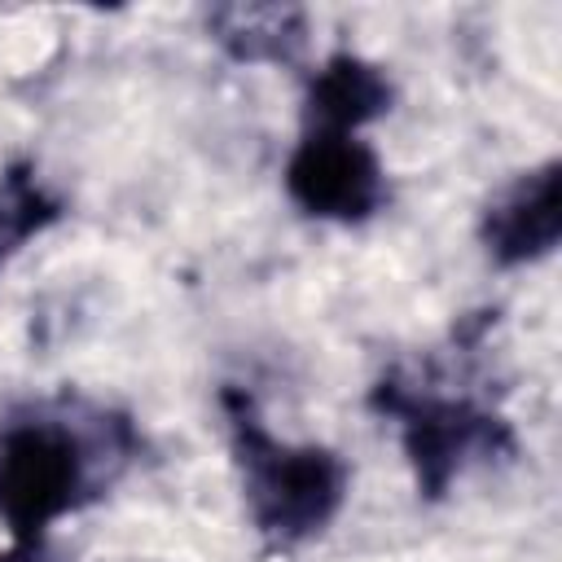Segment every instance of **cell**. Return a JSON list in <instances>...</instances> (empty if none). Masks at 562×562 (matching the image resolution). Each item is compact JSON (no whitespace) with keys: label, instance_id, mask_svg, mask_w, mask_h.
Listing matches in <instances>:
<instances>
[{"label":"cell","instance_id":"obj_1","mask_svg":"<svg viewBox=\"0 0 562 562\" xmlns=\"http://www.w3.org/2000/svg\"><path fill=\"white\" fill-rule=\"evenodd\" d=\"M228 443L255 527L277 544H299L329 527L347 496V465L321 443L277 439L241 391H224Z\"/></svg>","mask_w":562,"mask_h":562},{"label":"cell","instance_id":"obj_2","mask_svg":"<svg viewBox=\"0 0 562 562\" xmlns=\"http://www.w3.org/2000/svg\"><path fill=\"white\" fill-rule=\"evenodd\" d=\"M88 457L57 422H13L0 430V522L13 540L35 544L83 505Z\"/></svg>","mask_w":562,"mask_h":562},{"label":"cell","instance_id":"obj_3","mask_svg":"<svg viewBox=\"0 0 562 562\" xmlns=\"http://www.w3.org/2000/svg\"><path fill=\"white\" fill-rule=\"evenodd\" d=\"M369 404L378 413L395 417L408 465H413L417 487L426 496H443L448 483L465 470L470 457L509 448V430H505L501 417L474 408L470 400H448V395L417 391V386L400 382L395 373L373 386Z\"/></svg>","mask_w":562,"mask_h":562},{"label":"cell","instance_id":"obj_4","mask_svg":"<svg viewBox=\"0 0 562 562\" xmlns=\"http://www.w3.org/2000/svg\"><path fill=\"white\" fill-rule=\"evenodd\" d=\"M285 189L316 220L360 224L386 202V171L356 132L307 127L285 162Z\"/></svg>","mask_w":562,"mask_h":562},{"label":"cell","instance_id":"obj_5","mask_svg":"<svg viewBox=\"0 0 562 562\" xmlns=\"http://www.w3.org/2000/svg\"><path fill=\"white\" fill-rule=\"evenodd\" d=\"M483 246L501 268L544 259L562 237V167L544 162L522 171L483 211Z\"/></svg>","mask_w":562,"mask_h":562},{"label":"cell","instance_id":"obj_6","mask_svg":"<svg viewBox=\"0 0 562 562\" xmlns=\"http://www.w3.org/2000/svg\"><path fill=\"white\" fill-rule=\"evenodd\" d=\"M391 79L382 66L356 57V53H334L312 79L303 97V123L316 132H356L373 123L378 114L391 110Z\"/></svg>","mask_w":562,"mask_h":562},{"label":"cell","instance_id":"obj_7","mask_svg":"<svg viewBox=\"0 0 562 562\" xmlns=\"http://www.w3.org/2000/svg\"><path fill=\"white\" fill-rule=\"evenodd\" d=\"M215 40L237 61H294L303 48V13L281 4H224L211 13Z\"/></svg>","mask_w":562,"mask_h":562},{"label":"cell","instance_id":"obj_8","mask_svg":"<svg viewBox=\"0 0 562 562\" xmlns=\"http://www.w3.org/2000/svg\"><path fill=\"white\" fill-rule=\"evenodd\" d=\"M57 215H61L57 198H48L26 167H9L0 176V246L26 241L31 233L48 228Z\"/></svg>","mask_w":562,"mask_h":562},{"label":"cell","instance_id":"obj_9","mask_svg":"<svg viewBox=\"0 0 562 562\" xmlns=\"http://www.w3.org/2000/svg\"><path fill=\"white\" fill-rule=\"evenodd\" d=\"M0 562H53V558H48L44 540H35V544H22V540H13L9 549H0Z\"/></svg>","mask_w":562,"mask_h":562},{"label":"cell","instance_id":"obj_10","mask_svg":"<svg viewBox=\"0 0 562 562\" xmlns=\"http://www.w3.org/2000/svg\"><path fill=\"white\" fill-rule=\"evenodd\" d=\"M0 259H4V246H0Z\"/></svg>","mask_w":562,"mask_h":562}]
</instances>
